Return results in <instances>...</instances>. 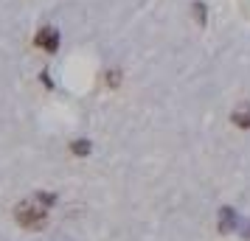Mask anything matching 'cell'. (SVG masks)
<instances>
[{"mask_svg": "<svg viewBox=\"0 0 250 241\" xmlns=\"http://www.w3.org/2000/svg\"><path fill=\"white\" fill-rule=\"evenodd\" d=\"M230 121H233V127H239V129H250V101L239 104L236 110L230 112Z\"/></svg>", "mask_w": 250, "mask_h": 241, "instance_id": "obj_4", "label": "cell"}, {"mask_svg": "<svg viewBox=\"0 0 250 241\" xmlns=\"http://www.w3.org/2000/svg\"><path fill=\"white\" fill-rule=\"evenodd\" d=\"M239 227V216L233 207H222L219 210V219H216V230L222 233V236H228V233H233V230Z\"/></svg>", "mask_w": 250, "mask_h": 241, "instance_id": "obj_3", "label": "cell"}, {"mask_svg": "<svg viewBox=\"0 0 250 241\" xmlns=\"http://www.w3.org/2000/svg\"><path fill=\"white\" fill-rule=\"evenodd\" d=\"M239 227H242V233H239V236H242V239H248V241H250V219H245V222H242Z\"/></svg>", "mask_w": 250, "mask_h": 241, "instance_id": "obj_8", "label": "cell"}, {"mask_svg": "<svg viewBox=\"0 0 250 241\" xmlns=\"http://www.w3.org/2000/svg\"><path fill=\"white\" fill-rule=\"evenodd\" d=\"M14 219H17V224H23L28 230H42L48 224V207L37 196H31L14 207Z\"/></svg>", "mask_w": 250, "mask_h": 241, "instance_id": "obj_1", "label": "cell"}, {"mask_svg": "<svg viewBox=\"0 0 250 241\" xmlns=\"http://www.w3.org/2000/svg\"><path fill=\"white\" fill-rule=\"evenodd\" d=\"M70 151H73L76 157H87V154L93 151V143L87 138H76L73 143H70Z\"/></svg>", "mask_w": 250, "mask_h": 241, "instance_id": "obj_5", "label": "cell"}, {"mask_svg": "<svg viewBox=\"0 0 250 241\" xmlns=\"http://www.w3.org/2000/svg\"><path fill=\"white\" fill-rule=\"evenodd\" d=\"M34 45L42 48L45 54H57L59 51V31L54 28V25H45V28H40L34 37Z\"/></svg>", "mask_w": 250, "mask_h": 241, "instance_id": "obj_2", "label": "cell"}, {"mask_svg": "<svg viewBox=\"0 0 250 241\" xmlns=\"http://www.w3.org/2000/svg\"><path fill=\"white\" fill-rule=\"evenodd\" d=\"M191 9H194V20L200 25H205V20H208V17H205V3H194Z\"/></svg>", "mask_w": 250, "mask_h": 241, "instance_id": "obj_6", "label": "cell"}, {"mask_svg": "<svg viewBox=\"0 0 250 241\" xmlns=\"http://www.w3.org/2000/svg\"><path fill=\"white\" fill-rule=\"evenodd\" d=\"M118 76H121L118 70H107V84H113V87H115V84L121 81V79H118Z\"/></svg>", "mask_w": 250, "mask_h": 241, "instance_id": "obj_7", "label": "cell"}]
</instances>
